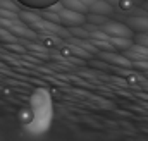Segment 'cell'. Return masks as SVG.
Here are the masks:
<instances>
[{"mask_svg": "<svg viewBox=\"0 0 148 141\" xmlns=\"http://www.w3.org/2000/svg\"><path fill=\"white\" fill-rule=\"evenodd\" d=\"M119 3H121V7H122V9H129V7L133 5V2H131V0H119Z\"/></svg>", "mask_w": 148, "mask_h": 141, "instance_id": "3", "label": "cell"}, {"mask_svg": "<svg viewBox=\"0 0 148 141\" xmlns=\"http://www.w3.org/2000/svg\"><path fill=\"white\" fill-rule=\"evenodd\" d=\"M107 31L112 33V35H129V31L122 26V24H110L107 28Z\"/></svg>", "mask_w": 148, "mask_h": 141, "instance_id": "2", "label": "cell"}, {"mask_svg": "<svg viewBox=\"0 0 148 141\" xmlns=\"http://www.w3.org/2000/svg\"><path fill=\"white\" fill-rule=\"evenodd\" d=\"M17 2L28 9H48L55 5L59 0H17Z\"/></svg>", "mask_w": 148, "mask_h": 141, "instance_id": "1", "label": "cell"}]
</instances>
